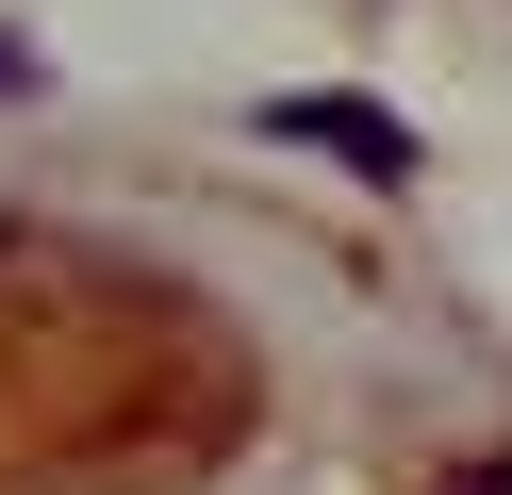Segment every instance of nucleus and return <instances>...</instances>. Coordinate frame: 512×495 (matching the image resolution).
Masks as SVG:
<instances>
[{"label":"nucleus","mask_w":512,"mask_h":495,"mask_svg":"<svg viewBox=\"0 0 512 495\" xmlns=\"http://www.w3.org/2000/svg\"><path fill=\"white\" fill-rule=\"evenodd\" d=\"M265 132H281V149H331L347 182H380V198L430 165V149H413V116H380V99H347V83H298V99H265Z\"/></svg>","instance_id":"1"},{"label":"nucleus","mask_w":512,"mask_h":495,"mask_svg":"<svg viewBox=\"0 0 512 495\" xmlns=\"http://www.w3.org/2000/svg\"><path fill=\"white\" fill-rule=\"evenodd\" d=\"M0 99H34V50H17V33H0Z\"/></svg>","instance_id":"2"},{"label":"nucleus","mask_w":512,"mask_h":495,"mask_svg":"<svg viewBox=\"0 0 512 495\" xmlns=\"http://www.w3.org/2000/svg\"><path fill=\"white\" fill-rule=\"evenodd\" d=\"M463 495H512V462H479V479H463Z\"/></svg>","instance_id":"3"}]
</instances>
